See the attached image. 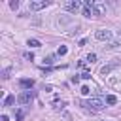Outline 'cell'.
Segmentation results:
<instances>
[{
    "label": "cell",
    "instance_id": "14",
    "mask_svg": "<svg viewBox=\"0 0 121 121\" xmlns=\"http://www.w3.org/2000/svg\"><path fill=\"white\" fill-rule=\"evenodd\" d=\"M66 53H68V49H66V45H60V47L57 49V55H60V57H62V55H66Z\"/></svg>",
    "mask_w": 121,
    "mask_h": 121
},
{
    "label": "cell",
    "instance_id": "10",
    "mask_svg": "<svg viewBox=\"0 0 121 121\" xmlns=\"http://www.w3.org/2000/svg\"><path fill=\"white\" fill-rule=\"evenodd\" d=\"M115 47H121V40H115V42H110L106 45V49H115Z\"/></svg>",
    "mask_w": 121,
    "mask_h": 121
},
{
    "label": "cell",
    "instance_id": "1",
    "mask_svg": "<svg viewBox=\"0 0 121 121\" xmlns=\"http://www.w3.org/2000/svg\"><path fill=\"white\" fill-rule=\"evenodd\" d=\"M85 108L91 110V112H102V110L106 108V102L100 100L98 96H95V98H89V100L85 102Z\"/></svg>",
    "mask_w": 121,
    "mask_h": 121
},
{
    "label": "cell",
    "instance_id": "24",
    "mask_svg": "<svg viewBox=\"0 0 121 121\" xmlns=\"http://www.w3.org/2000/svg\"><path fill=\"white\" fill-rule=\"evenodd\" d=\"M17 121H23V112H17Z\"/></svg>",
    "mask_w": 121,
    "mask_h": 121
},
{
    "label": "cell",
    "instance_id": "5",
    "mask_svg": "<svg viewBox=\"0 0 121 121\" xmlns=\"http://www.w3.org/2000/svg\"><path fill=\"white\" fill-rule=\"evenodd\" d=\"M47 6H49V2H47V0H36V2H30V4H28V8H30L32 11L43 9V8H47Z\"/></svg>",
    "mask_w": 121,
    "mask_h": 121
},
{
    "label": "cell",
    "instance_id": "8",
    "mask_svg": "<svg viewBox=\"0 0 121 121\" xmlns=\"http://www.w3.org/2000/svg\"><path fill=\"white\" fill-rule=\"evenodd\" d=\"M19 85H21L23 89H28V91H30V87L34 85V79H28V78H23V79L19 81Z\"/></svg>",
    "mask_w": 121,
    "mask_h": 121
},
{
    "label": "cell",
    "instance_id": "2",
    "mask_svg": "<svg viewBox=\"0 0 121 121\" xmlns=\"http://www.w3.org/2000/svg\"><path fill=\"white\" fill-rule=\"evenodd\" d=\"M119 64H121V59H112L108 64H104V66L100 68V76H104V78H106V76H108V74H112Z\"/></svg>",
    "mask_w": 121,
    "mask_h": 121
},
{
    "label": "cell",
    "instance_id": "19",
    "mask_svg": "<svg viewBox=\"0 0 121 121\" xmlns=\"http://www.w3.org/2000/svg\"><path fill=\"white\" fill-rule=\"evenodd\" d=\"M81 78H83V79H91V72H87V70L81 72Z\"/></svg>",
    "mask_w": 121,
    "mask_h": 121
},
{
    "label": "cell",
    "instance_id": "7",
    "mask_svg": "<svg viewBox=\"0 0 121 121\" xmlns=\"http://www.w3.org/2000/svg\"><path fill=\"white\" fill-rule=\"evenodd\" d=\"M104 11H106V4L98 2V0H93V13L95 15H102Z\"/></svg>",
    "mask_w": 121,
    "mask_h": 121
},
{
    "label": "cell",
    "instance_id": "16",
    "mask_svg": "<svg viewBox=\"0 0 121 121\" xmlns=\"http://www.w3.org/2000/svg\"><path fill=\"white\" fill-rule=\"evenodd\" d=\"M43 62H45V64H53V62H55V55H49V57H45V59H43Z\"/></svg>",
    "mask_w": 121,
    "mask_h": 121
},
{
    "label": "cell",
    "instance_id": "9",
    "mask_svg": "<svg viewBox=\"0 0 121 121\" xmlns=\"http://www.w3.org/2000/svg\"><path fill=\"white\" fill-rule=\"evenodd\" d=\"M26 45H28V47H40L42 43H40V40H36V38H30V40L26 42Z\"/></svg>",
    "mask_w": 121,
    "mask_h": 121
},
{
    "label": "cell",
    "instance_id": "26",
    "mask_svg": "<svg viewBox=\"0 0 121 121\" xmlns=\"http://www.w3.org/2000/svg\"><path fill=\"white\" fill-rule=\"evenodd\" d=\"M119 34H121V30H119Z\"/></svg>",
    "mask_w": 121,
    "mask_h": 121
},
{
    "label": "cell",
    "instance_id": "11",
    "mask_svg": "<svg viewBox=\"0 0 121 121\" xmlns=\"http://www.w3.org/2000/svg\"><path fill=\"white\" fill-rule=\"evenodd\" d=\"M119 83V76H112V78H108V85H117Z\"/></svg>",
    "mask_w": 121,
    "mask_h": 121
},
{
    "label": "cell",
    "instance_id": "4",
    "mask_svg": "<svg viewBox=\"0 0 121 121\" xmlns=\"http://www.w3.org/2000/svg\"><path fill=\"white\" fill-rule=\"evenodd\" d=\"M32 98H34V93H32V91H23V93L17 96V102H19V104H28Z\"/></svg>",
    "mask_w": 121,
    "mask_h": 121
},
{
    "label": "cell",
    "instance_id": "18",
    "mask_svg": "<svg viewBox=\"0 0 121 121\" xmlns=\"http://www.w3.org/2000/svg\"><path fill=\"white\" fill-rule=\"evenodd\" d=\"M9 8H11V9H17V8H19V2H17V0H11V2H9Z\"/></svg>",
    "mask_w": 121,
    "mask_h": 121
},
{
    "label": "cell",
    "instance_id": "22",
    "mask_svg": "<svg viewBox=\"0 0 121 121\" xmlns=\"http://www.w3.org/2000/svg\"><path fill=\"white\" fill-rule=\"evenodd\" d=\"M43 91H45V93H51V91H53V87H51V85H45V87H43Z\"/></svg>",
    "mask_w": 121,
    "mask_h": 121
},
{
    "label": "cell",
    "instance_id": "25",
    "mask_svg": "<svg viewBox=\"0 0 121 121\" xmlns=\"http://www.w3.org/2000/svg\"><path fill=\"white\" fill-rule=\"evenodd\" d=\"M2 121H9V117H8L6 113H4V115H2Z\"/></svg>",
    "mask_w": 121,
    "mask_h": 121
},
{
    "label": "cell",
    "instance_id": "13",
    "mask_svg": "<svg viewBox=\"0 0 121 121\" xmlns=\"http://www.w3.org/2000/svg\"><path fill=\"white\" fill-rule=\"evenodd\" d=\"M117 102V96H113V95H106V104H115Z\"/></svg>",
    "mask_w": 121,
    "mask_h": 121
},
{
    "label": "cell",
    "instance_id": "21",
    "mask_svg": "<svg viewBox=\"0 0 121 121\" xmlns=\"http://www.w3.org/2000/svg\"><path fill=\"white\" fill-rule=\"evenodd\" d=\"M8 74H9V68H6V70H4V72H2V78H4V79H6V78H8Z\"/></svg>",
    "mask_w": 121,
    "mask_h": 121
},
{
    "label": "cell",
    "instance_id": "3",
    "mask_svg": "<svg viewBox=\"0 0 121 121\" xmlns=\"http://www.w3.org/2000/svg\"><path fill=\"white\" fill-rule=\"evenodd\" d=\"M95 38L100 40V42H112V32L106 30V28H100V30L95 32Z\"/></svg>",
    "mask_w": 121,
    "mask_h": 121
},
{
    "label": "cell",
    "instance_id": "23",
    "mask_svg": "<svg viewBox=\"0 0 121 121\" xmlns=\"http://www.w3.org/2000/svg\"><path fill=\"white\" fill-rule=\"evenodd\" d=\"M25 57H26L28 60H32V59H34V55H32V53H25Z\"/></svg>",
    "mask_w": 121,
    "mask_h": 121
},
{
    "label": "cell",
    "instance_id": "12",
    "mask_svg": "<svg viewBox=\"0 0 121 121\" xmlns=\"http://www.w3.org/2000/svg\"><path fill=\"white\" fill-rule=\"evenodd\" d=\"M15 102V96L13 95H9V96H6V100H4V106H11Z\"/></svg>",
    "mask_w": 121,
    "mask_h": 121
},
{
    "label": "cell",
    "instance_id": "17",
    "mask_svg": "<svg viewBox=\"0 0 121 121\" xmlns=\"http://www.w3.org/2000/svg\"><path fill=\"white\" fill-rule=\"evenodd\" d=\"M81 95H85V96H87V95H91V89H89L87 85H83V87H81Z\"/></svg>",
    "mask_w": 121,
    "mask_h": 121
},
{
    "label": "cell",
    "instance_id": "15",
    "mask_svg": "<svg viewBox=\"0 0 121 121\" xmlns=\"http://www.w3.org/2000/svg\"><path fill=\"white\" fill-rule=\"evenodd\" d=\"M85 60H87V62L91 64V62H95V60H96V55H95V53H89V55L85 57Z\"/></svg>",
    "mask_w": 121,
    "mask_h": 121
},
{
    "label": "cell",
    "instance_id": "6",
    "mask_svg": "<svg viewBox=\"0 0 121 121\" xmlns=\"http://www.w3.org/2000/svg\"><path fill=\"white\" fill-rule=\"evenodd\" d=\"M62 6H64V9H68V11H79V9H81V2H78V0L64 2Z\"/></svg>",
    "mask_w": 121,
    "mask_h": 121
},
{
    "label": "cell",
    "instance_id": "20",
    "mask_svg": "<svg viewBox=\"0 0 121 121\" xmlns=\"http://www.w3.org/2000/svg\"><path fill=\"white\" fill-rule=\"evenodd\" d=\"M78 43H79V47H83V45H85V43H87V40H85V38H81V40H79V42H78Z\"/></svg>",
    "mask_w": 121,
    "mask_h": 121
}]
</instances>
